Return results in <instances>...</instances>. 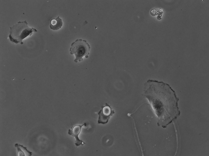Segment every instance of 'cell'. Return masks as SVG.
Masks as SVG:
<instances>
[{"label": "cell", "instance_id": "cell-1", "mask_svg": "<svg viewBox=\"0 0 209 156\" xmlns=\"http://www.w3.org/2000/svg\"><path fill=\"white\" fill-rule=\"evenodd\" d=\"M144 94L158 117V126L166 128L180 116L179 98L168 84L149 80L144 84Z\"/></svg>", "mask_w": 209, "mask_h": 156}, {"label": "cell", "instance_id": "cell-2", "mask_svg": "<svg viewBox=\"0 0 209 156\" xmlns=\"http://www.w3.org/2000/svg\"><path fill=\"white\" fill-rule=\"evenodd\" d=\"M9 37L10 40L16 44H23V40L29 35H31L33 32H37L35 28H30L28 26L26 20L19 21L17 24L10 27Z\"/></svg>", "mask_w": 209, "mask_h": 156}, {"label": "cell", "instance_id": "cell-3", "mask_svg": "<svg viewBox=\"0 0 209 156\" xmlns=\"http://www.w3.org/2000/svg\"><path fill=\"white\" fill-rule=\"evenodd\" d=\"M90 49V47L86 40L77 39L71 43L69 51L71 54L75 55L74 61L77 63L83 61V57L84 56L86 58L88 57Z\"/></svg>", "mask_w": 209, "mask_h": 156}, {"label": "cell", "instance_id": "cell-4", "mask_svg": "<svg viewBox=\"0 0 209 156\" xmlns=\"http://www.w3.org/2000/svg\"><path fill=\"white\" fill-rule=\"evenodd\" d=\"M101 109L98 113L99 117L98 121V124H105L108 122L111 117L115 113L110 106L107 103L102 106Z\"/></svg>", "mask_w": 209, "mask_h": 156}, {"label": "cell", "instance_id": "cell-5", "mask_svg": "<svg viewBox=\"0 0 209 156\" xmlns=\"http://www.w3.org/2000/svg\"><path fill=\"white\" fill-rule=\"evenodd\" d=\"M86 123H84L82 125H76L72 127L71 129L68 130V134L75 138L76 140L75 144L77 146L81 145L82 146L85 144L83 141L79 139L78 135L81 131L82 127L84 126H86Z\"/></svg>", "mask_w": 209, "mask_h": 156}, {"label": "cell", "instance_id": "cell-6", "mask_svg": "<svg viewBox=\"0 0 209 156\" xmlns=\"http://www.w3.org/2000/svg\"><path fill=\"white\" fill-rule=\"evenodd\" d=\"M17 150V155L18 156H31L32 152L28 150L26 147L23 145L18 144L17 143L14 145Z\"/></svg>", "mask_w": 209, "mask_h": 156}, {"label": "cell", "instance_id": "cell-7", "mask_svg": "<svg viewBox=\"0 0 209 156\" xmlns=\"http://www.w3.org/2000/svg\"><path fill=\"white\" fill-rule=\"evenodd\" d=\"M62 25V20L58 16L55 19L51 20L50 27L51 29L53 30H57L61 28Z\"/></svg>", "mask_w": 209, "mask_h": 156}]
</instances>
